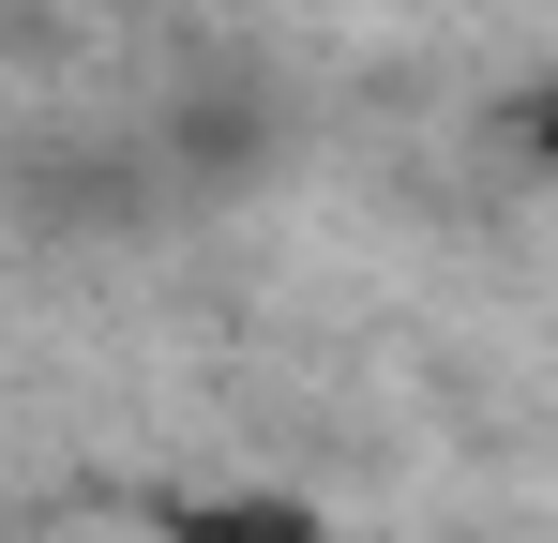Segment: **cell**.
<instances>
[{
	"label": "cell",
	"instance_id": "obj_1",
	"mask_svg": "<svg viewBox=\"0 0 558 543\" xmlns=\"http://www.w3.org/2000/svg\"><path fill=\"white\" fill-rule=\"evenodd\" d=\"M151 543H332V529L287 483H196V498H151Z\"/></svg>",
	"mask_w": 558,
	"mask_h": 543
}]
</instances>
